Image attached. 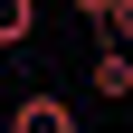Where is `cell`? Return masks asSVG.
<instances>
[{
	"label": "cell",
	"mask_w": 133,
	"mask_h": 133,
	"mask_svg": "<svg viewBox=\"0 0 133 133\" xmlns=\"http://www.w3.org/2000/svg\"><path fill=\"white\" fill-rule=\"evenodd\" d=\"M29 29H38V0H0V57L29 48Z\"/></svg>",
	"instance_id": "obj_3"
},
{
	"label": "cell",
	"mask_w": 133,
	"mask_h": 133,
	"mask_svg": "<svg viewBox=\"0 0 133 133\" xmlns=\"http://www.w3.org/2000/svg\"><path fill=\"white\" fill-rule=\"evenodd\" d=\"M114 10H124V0H76V19H86V29H114Z\"/></svg>",
	"instance_id": "obj_4"
},
{
	"label": "cell",
	"mask_w": 133,
	"mask_h": 133,
	"mask_svg": "<svg viewBox=\"0 0 133 133\" xmlns=\"http://www.w3.org/2000/svg\"><path fill=\"white\" fill-rule=\"evenodd\" d=\"M10 133H76V105H66L57 86H29L19 105H10Z\"/></svg>",
	"instance_id": "obj_1"
},
{
	"label": "cell",
	"mask_w": 133,
	"mask_h": 133,
	"mask_svg": "<svg viewBox=\"0 0 133 133\" xmlns=\"http://www.w3.org/2000/svg\"><path fill=\"white\" fill-rule=\"evenodd\" d=\"M86 86L105 95V105H124V95H133V57H124V48H114V38L95 48V66H86Z\"/></svg>",
	"instance_id": "obj_2"
}]
</instances>
